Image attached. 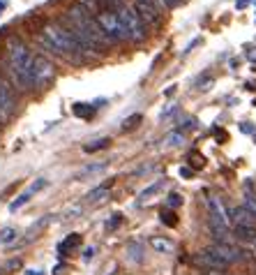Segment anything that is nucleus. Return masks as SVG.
I'll use <instances>...</instances> for the list:
<instances>
[{
  "label": "nucleus",
  "mask_w": 256,
  "mask_h": 275,
  "mask_svg": "<svg viewBox=\"0 0 256 275\" xmlns=\"http://www.w3.org/2000/svg\"><path fill=\"white\" fill-rule=\"evenodd\" d=\"M23 275H44V273H42V271H35V269H30V271H26V273H23Z\"/></svg>",
  "instance_id": "nucleus-41"
},
{
  "label": "nucleus",
  "mask_w": 256,
  "mask_h": 275,
  "mask_svg": "<svg viewBox=\"0 0 256 275\" xmlns=\"http://www.w3.org/2000/svg\"><path fill=\"white\" fill-rule=\"evenodd\" d=\"M104 169H106V162H102V164H90V167H83L76 178H86V176H90V174H100Z\"/></svg>",
  "instance_id": "nucleus-24"
},
{
  "label": "nucleus",
  "mask_w": 256,
  "mask_h": 275,
  "mask_svg": "<svg viewBox=\"0 0 256 275\" xmlns=\"http://www.w3.org/2000/svg\"><path fill=\"white\" fill-rule=\"evenodd\" d=\"M14 114V93L9 81L0 76V123L9 121Z\"/></svg>",
  "instance_id": "nucleus-8"
},
{
  "label": "nucleus",
  "mask_w": 256,
  "mask_h": 275,
  "mask_svg": "<svg viewBox=\"0 0 256 275\" xmlns=\"http://www.w3.org/2000/svg\"><path fill=\"white\" fill-rule=\"evenodd\" d=\"M120 222H122V215H120V213L111 215V222H106V229H115V227H120Z\"/></svg>",
  "instance_id": "nucleus-31"
},
{
  "label": "nucleus",
  "mask_w": 256,
  "mask_h": 275,
  "mask_svg": "<svg viewBox=\"0 0 256 275\" xmlns=\"http://www.w3.org/2000/svg\"><path fill=\"white\" fill-rule=\"evenodd\" d=\"M97 26L102 28V33L106 35V40L113 44V42H120V40H127L125 37V30H122V23L118 19V12H111V9H102L97 16Z\"/></svg>",
  "instance_id": "nucleus-5"
},
{
  "label": "nucleus",
  "mask_w": 256,
  "mask_h": 275,
  "mask_svg": "<svg viewBox=\"0 0 256 275\" xmlns=\"http://www.w3.org/2000/svg\"><path fill=\"white\" fill-rule=\"evenodd\" d=\"M187 162H189V169L194 171V169H203L205 167V157H203L199 150H192V153L187 155Z\"/></svg>",
  "instance_id": "nucleus-22"
},
{
  "label": "nucleus",
  "mask_w": 256,
  "mask_h": 275,
  "mask_svg": "<svg viewBox=\"0 0 256 275\" xmlns=\"http://www.w3.org/2000/svg\"><path fill=\"white\" fill-rule=\"evenodd\" d=\"M180 2H182V0H164V5L169 7V9H175V7L180 5Z\"/></svg>",
  "instance_id": "nucleus-36"
},
{
  "label": "nucleus",
  "mask_w": 256,
  "mask_h": 275,
  "mask_svg": "<svg viewBox=\"0 0 256 275\" xmlns=\"http://www.w3.org/2000/svg\"><path fill=\"white\" fill-rule=\"evenodd\" d=\"M134 12L141 16V21L146 23V26H159V23H162V14H159L157 5H150V2L136 0V2H134Z\"/></svg>",
  "instance_id": "nucleus-9"
},
{
  "label": "nucleus",
  "mask_w": 256,
  "mask_h": 275,
  "mask_svg": "<svg viewBox=\"0 0 256 275\" xmlns=\"http://www.w3.org/2000/svg\"><path fill=\"white\" fill-rule=\"evenodd\" d=\"M247 58H250L252 63H256V49H252V51H247Z\"/></svg>",
  "instance_id": "nucleus-38"
},
{
  "label": "nucleus",
  "mask_w": 256,
  "mask_h": 275,
  "mask_svg": "<svg viewBox=\"0 0 256 275\" xmlns=\"http://www.w3.org/2000/svg\"><path fill=\"white\" fill-rule=\"evenodd\" d=\"M194 128H196V121H194V118H187L185 123H180V128H178V132H180V135H185L187 130H194Z\"/></svg>",
  "instance_id": "nucleus-30"
},
{
  "label": "nucleus",
  "mask_w": 256,
  "mask_h": 275,
  "mask_svg": "<svg viewBox=\"0 0 256 275\" xmlns=\"http://www.w3.org/2000/svg\"><path fill=\"white\" fill-rule=\"evenodd\" d=\"M141 121H143L141 114H134V116H129V118H125V121H122V132H132V130H136L139 125H141Z\"/></svg>",
  "instance_id": "nucleus-23"
},
{
  "label": "nucleus",
  "mask_w": 256,
  "mask_h": 275,
  "mask_svg": "<svg viewBox=\"0 0 256 275\" xmlns=\"http://www.w3.org/2000/svg\"><path fill=\"white\" fill-rule=\"evenodd\" d=\"M233 234L240 243H250V245H256V227H236Z\"/></svg>",
  "instance_id": "nucleus-16"
},
{
  "label": "nucleus",
  "mask_w": 256,
  "mask_h": 275,
  "mask_svg": "<svg viewBox=\"0 0 256 275\" xmlns=\"http://www.w3.org/2000/svg\"><path fill=\"white\" fill-rule=\"evenodd\" d=\"M150 248L155 250V252H162V255H169L175 250V243L166 236H150Z\"/></svg>",
  "instance_id": "nucleus-12"
},
{
  "label": "nucleus",
  "mask_w": 256,
  "mask_h": 275,
  "mask_svg": "<svg viewBox=\"0 0 256 275\" xmlns=\"http://www.w3.org/2000/svg\"><path fill=\"white\" fill-rule=\"evenodd\" d=\"M212 86H215V79L210 74H205V76H201V79L196 81V90H201V93H208Z\"/></svg>",
  "instance_id": "nucleus-25"
},
{
  "label": "nucleus",
  "mask_w": 256,
  "mask_h": 275,
  "mask_svg": "<svg viewBox=\"0 0 256 275\" xmlns=\"http://www.w3.org/2000/svg\"><path fill=\"white\" fill-rule=\"evenodd\" d=\"M164 188V181H157V183H153V185H150V188H146L141 192V195H139V202L141 204H146L148 202V199H153V197L157 195V192H159V190Z\"/></svg>",
  "instance_id": "nucleus-20"
},
{
  "label": "nucleus",
  "mask_w": 256,
  "mask_h": 275,
  "mask_svg": "<svg viewBox=\"0 0 256 275\" xmlns=\"http://www.w3.org/2000/svg\"><path fill=\"white\" fill-rule=\"evenodd\" d=\"M16 269H21V262H19V259H12V262L5 266V271H16Z\"/></svg>",
  "instance_id": "nucleus-33"
},
{
  "label": "nucleus",
  "mask_w": 256,
  "mask_h": 275,
  "mask_svg": "<svg viewBox=\"0 0 256 275\" xmlns=\"http://www.w3.org/2000/svg\"><path fill=\"white\" fill-rule=\"evenodd\" d=\"M95 109L93 104H86V102H76L74 107H72V111H74V116H79V118H86V121H90L95 116Z\"/></svg>",
  "instance_id": "nucleus-18"
},
{
  "label": "nucleus",
  "mask_w": 256,
  "mask_h": 275,
  "mask_svg": "<svg viewBox=\"0 0 256 275\" xmlns=\"http://www.w3.org/2000/svg\"><path fill=\"white\" fill-rule=\"evenodd\" d=\"M55 76L53 63L44 58V56H33V65H30V79H33V88H44L49 86Z\"/></svg>",
  "instance_id": "nucleus-6"
},
{
  "label": "nucleus",
  "mask_w": 256,
  "mask_h": 275,
  "mask_svg": "<svg viewBox=\"0 0 256 275\" xmlns=\"http://www.w3.org/2000/svg\"><path fill=\"white\" fill-rule=\"evenodd\" d=\"M254 248H256V245H254Z\"/></svg>",
  "instance_id": "nucleus-46"
},
{
  "label": "nucleus",
  "mask_w": 256,
  "mask_h": 275,
  "mask_svg": "<svg viewBox=\"0 0 256 275\" xmlns=\"http://www.w3.org/2000/svg\"><path fill=\"white\" fill-rule=\"evenodd\" d=\"M125 255L132 264H141L143 262V245L139 241H132L127 243V248H125Z\"/></svg>",
  "instance_id": "nucleus-15"
},
{
  "label": "nucleus",
  "mask_w": 256,
  "mask_h": 275,
  "mask_svg": "<svg viewBox=\"0 0 256 275\" xmlns=\"http://www.w3.org/2000/svg\"><path fill=\"white\" fill-rule=\"evenodd\" d=\"M143 2H150V5H155V0H143Z\"/></svg>",
  "instance_id": "nucleus-43"
},
{
  "label": "nucleus",
  "mask_w": 256,
  "mask_h": 275,
  "mask_svg": "<svg viewBox=\"0 0 256 275\" xmlns=\"http://www.w3.org/2000/svg\"><path fill=\"white\" fill-rule=\"evenodd\" d=\"M203 275H224V273H219V271H208V273H203Z\"/></svg>",
  "instance_id": "nucleus-42"
},
{
  "label": "nucleus",
  "mask_w": 256,
  "mask_h": 275,
  "mask_svg": "<svg viewBox=\"0 0 256 275\" xmlns=\"http://www.w3.org/2000/svg\"><path fill=\"white\" fill-rule=\"evenodd\" d=\"M76 5L81 7L83 12H88L90 16H97V14L102 12V0H76Z\"/></svg>",
  "instance_id": "nucleus-17"
},
{
  "label": "nucleus",
  "mask_w": 256,
  "mask_h": 275,
  "mask_svg": "<svg viewBox=\"0 0 256 275\" xmlns=\"http://www.w3.org/2000/svg\"><path fill=\"white\" fill-rule=\"evenodd\" d=\"M245 208L256 215V195L254 192H247V197H245Z\"/></svg>",
  "instance_id": "nucleus-29"
},
{
  "label": "nucleus",
  "mask_w": 256,
  "mask_h": 275,
  "mask_svg": "<svg viewBox=\"0 0 256 275\" xmlns=\"http://www.w3.org/2000/svg\"><path fill=\"white\" fill-rule=\"evenodd\" d=\"M247 5H250V0H236V7H238V9H245Z\"/></svg>",
  "instance_id": "nucleus-37"
},
{
  "label": "nucleus",
  "mask_w": 256,
  "mask_h": 275,
  "mask_svg": "<svg viewBox=\"0 0 256 275\" xmlns=\"http://www.w3.org/2000/svg\"><path fill=\"white\" fill-rule=\"evenodd\" d=\"M217 139H222V141H226V139H229V135H226V132H224V130H222V132H217Z\"/></svg>",
  "instance_id": "nucleus-40"
},
{
  "label": "nucleus",
  "mask_w": 256,
  "mask_h": 275,
  "mask_svg": "<svg viewBox=\"0 0 256 275\" xmlns=\"http://www.w3.org/2000/svg\"><path fill=\"white\" fill-rule=\"evenodd\" d=\"M108 275H118V273H115V271H111V273H108Z\"/></svg>",
  "instance_id": "nucleus-44"
},
{
  "label": "nucleus",
  "mask_w": 256,
  "mask_h": 275,
  "mask_svg": "<svg viewBox=\"0 0 256 275\" xmlns=\"http://www.w3.org/2000/svg\"><path fill=\"white\" fill-rule=\"evenodd\" d=\"M173 114H175V104H169V107L162 111V116H159V118L164 121V118H169V116H173Z\"/></svg>",
  "instance_id": "nucleus-32"
},
{
  "label": "nucleus",
  "mask_w": 256,
  "mask_h": 275,
  "mask_svg": "<svg viewBox=\"0 0 256 275\" xmlns=\"http://www.w3.org/2000/svg\"><path fill=\"white\" fill-rule=\"evenodd\" d=\"M231 220L236 227H256V215L250 213L245 206H236L231 210Z\"/></svg>",
  "instance_id": "nucleus-11"
},
{
  "label": "nucleus",
  "mask_w": 256,
  "mask_h": 275,
  "mask_svg": "<svg viewBox=\"0 0 256 275\" xmlns=\"http://www.w3.org/2000/svg\"><path fill=\"white\" fill-rule=\"evenodd\" d=\"M111 185H113V181L104 183V185H100V188L90 190L86 195V202L88 204H97V202H104V199H108V190H111Z\"/></svg>",
  "instance_id": "nucleus-14"
},
{
  "label": "nucleus",
  "mask_w": 256,
  "mask_h": 275,
  "mask_svg": "<svg viewBox=\"0 0 256 275\" xmlns=\"http://www.w3.org/2000/svg\"><path fill=\"white\" fill-rule=\"evenodd\" d=\"M118 19L122 23L125 37L132 42H143L148 37V26L141 21V16L134 12V7H120L118 9Z\"/></svg>",
  "instance_id": "nucleus-4"
},
{
  "label": "nucleus",
  "mask_w": 256,
  "mask_h": 275,
  "mask_svg": "<svg viewBox=\"0 0 256 275\" xmlns=\"http://www.w3.org/2000/svg\"><path fill=\"white\" fill-rule=\"evenodd\" d=\"M44 188H47V178H37V181H35L33 185L26 190V192H21V195L16 197L12 204H9V210H12V213H16L21 206H26V204L30 202V197L37 195V192H40V190H44Z\"/></svg>",
  "instance_id": "nucleus-10"
},
{
  "label": "nucleus",
  "mask_w": 256,
  "mask_h": 275,
  "mask_svg": "<svg viewBox=\"0 0 256 275\" xmlns=\"http://www.w3.org/2000/svg\"><path fill=\"white\" fill-rule=\"evenodd\" d=\"M79 245H81V234H69L62 243H58V255L67 257L69 252H72V250H76Z\"/></svg>",
  "instance_id": "nucleus-13"
},
{
  "label": "nucleus",
  "mask_w": 256,
  "mask_h": 275,
  "mask_svg": "<svg viewBox=\"0 0 256 275\" xmlns=\"http://www.w3.org/2000/svg\"><path fill=\"white\" fill-rule=\"evenodd\" d=\"M208 210H210L208 224H210L212 236L219 238V243H226V238H229V213H226L222 199L210 197V199H208Z\"/></svg>",
  "instance_id": "nucleus-3"
},
{
  "label": "nucleus",
  "mask_w": 256,
  "mask_h": 275,
  "mask_svg": "<svg viewBox=\"0 0 256 275\" xmlns=\"http://www.w3.org/2000/svg\"><path fill=\"white\" fill-rule=\"evenodd\" d=\"M252 2H254V5H256V0H252Z\"/></svg>",
  "instance_id": "nucleus-45"
},
{
  "label": "nucleus",
  "mask_w": 256,
  "mask_h": 275,
  "mask_svg": "<svg viewBox=\"0 0 256 275\" xmlns=\"http://www.w3.org/2000/svg\"><path fill=\"white\" fill-rule=\"evenodd\" d=\"M162 143L166 148H178V146H182V143H185V135H180V132H171V135L164 137Z\"/></svg>",
  "instance_id": "nucleus-21"
},
{
  "label": "nucleus",
  "mask_w": 256,
  "mask_h": 275,
  "mask_svg": "<svg viewBox=\"0 0 256 275\" xmlns=\"http://www.w3.org/2000/svg\"><path fill=\"white\" fill-rule=\"evenodd\" d=\"M192 174H194V171H192L189 167H180V178H189Z\"/></svg>",
  "instance_id": "nucleus-35"
},
{
  "label": "nucleus",
  "mask_w": 256,
  "mask_h": 275,
  "mask_svg": "<svg viewBox=\"0 0 256 275\" xmlns=\"http://www.w3.org/2000/svg\"><path fill=\"white\" fill-rule=\"evenodd\" d=\"M7 61H9V72H12L14 83L23 90L33 88V79H30V65H33V54L26 47V42L19 37H9L7 40Z\"/></svg>",
  "instance_id": "nucleus-2"
},
{
  "label": "nucleus",
  "mask_w": 256,
  "mask_h": 275,
  "mask_svg": "<svg viewBox=\"0 0 256 275\" xmlns=\"http://www.w3.org/2000/svg\"><path fill=\"white\" fill-rule=\"evenodd\" d=\"M14 241H16V229L5 227L0 231V243H2V245H9V243H14Z\"/></svg>",
  "instance_id": "nucleus-27"
},
{
  "label": "nucleus",
  "mask_w": 256,
  "mask_h": 275,
  "mask_svg": "<svg viewBox=\"0 0 256 275\" xmlns=\"http://www.w3.org/2000/svg\"><path fill=\"white\" fill-rule=\"evenodd\" d=\"M108 146H111V139H108V137H102V139H95V141H90V143H86L83 150H86V153H97V150H104V148H108Z\"/></svg>",
  "instance_id": "nucleus-19"
},
{
  "label": "nucleus",
  "mask_w": 256,
  "mask_h": 275,
  "mask_svg": "<svg viewBox=\"0 0 256 275\" xmlns=\"http://www.w3.org/2000/svg\"><path fill=\"white\" fill-rule=\"evenodd\" d=\"M93 257H95V248H88L86 252H83V262H90Z\"/></svg>",
  "instance_id": "nucleus-34"
},
{
  "label": "nucleus",
  "mask_w": 256,
  "mask_h": 275,
  "mask_svg": "<svg viewBox=\"0 0 256 275\" xmlns=\"http://www.w3.org/2000/svg\"><path fill=\"white\" fill-rule=\"evenodd\" d=\"M166 206H169V208H178V206H182V197L178 195V192H171V195L166 197Z\"/></svg>",
  "instance_id": "nucleus-28"
},
{
  "label": "nucleus",
  "mask_w": 256,
  "mask_h": 275,
  "mask_svg": "<svg viewBox=\"0 0 256 275\" xmlns=\"http://www.w3.org/2000/svg\"><path fill=\"white\" fill-rule=\"evenodd\" d=\"M240 130H243V132H247V135H252V132H254V130L250 128V123H243V128H240Z\"/></svg>",
  "instance_id": "nucleus-39"
},
{
  "label": "nucleus",
  "mask_w": 256,
  "mask_h": 275,
  "mask_svg": "<svg viewBox=\"0 0 256 275\" xmlns=\"http://www.w3.org/2000/svg\"><path fill=\"white\" fill-rule=\"evenodd\" d=\"M37 40L44 49L49 51H53L58 56H67L72 61H81V56L90 54L86 47H83V42L76 37L67 26H62L58 21H49L44 26L37 30Z\"/></svg>",
  "instance_id": "nucleus-1"
},
{
  "label": "nucleus",
  "mask_w": 256,
  "mask_h": 275,
  "mask_svg": "<svg viewBox=\"0 0 256 275\" xmlns=\"http://www.w3.org/2000/svg\"><path fill=\"white\" fill-rule=\"evenodd\" d=\"M159 217H162V222L166 224V227H175V224H178V217H175V213L171 210V208H162Z\"/></svg>",
  "instance_id": "nucleus-26"
},
{
  "label": "nucleus",
  "mask_w": 256,
  "mask_h": 275,
  "mask_svg": "<svg viewBox=\"0 0 256 275\" xmlns=\"http://www.w3.org/2000/svg\"><path fill=\"white\" fill-rule=\"evenodd\" d=\"M194 262L199 264V266H205L208 271H224V269H229V266H231V264L226 262V259H224L222 255H219L217 245L201 250V252H199V255L194 257Z\"/></svg>",
  "instance_id": "nucleus-7"
}]
</instances>
